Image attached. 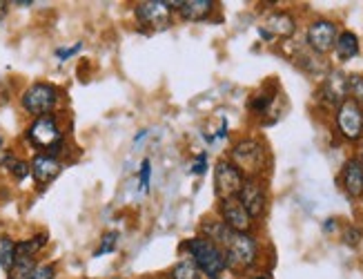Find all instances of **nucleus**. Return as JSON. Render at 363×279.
I'll return each mask as SVG.
<instances>
[{
	"label": "nucleus",
	"mask_w": 363,
	"mask_h": 279,
	"mask_svg": "<svg viewBox=\"0 0 363 279\" xmlns=\"http://www.w3.org/2000/svg\"><path fill=\"white\" fill-rule=\"evenodd\" d=\"M7 5H9V3H5V0H0V21H3V18L7 16Z\"/></svg>",
	"instance_id": "nucleus-33"
},
{
	"label": "nucleus",
	"mask_w": 363,
	"mask_h": 279,
	"mask_svg": "<svg viewBox=\"0 0 363 279\" xmlns=\"http://www.w3.org/2000/svg\"><path fill=\"white\" fill-rule=\"evenodd\" d=\"M243 181H245L243 173L230 159H220L214 165V195L218 201L239 197Z\"/></svg>",
	"instance_id": "nucleus-6"
},
{
	"label": "nucleus",
	"mask_w": 363,
	"mask_h": 279,
	"mask_svg": "<svg viewBox=\"0 0 363 279\" xmlns=\"http://www.w3.org/2000/svg\"><path fill=\"white\" fill-rule=\"evenodd\" d=\"M205 170H208V154H205V152H201L199 157L194 159L192 168H189V173H192V175H203Z\"/></svg>",
	"instance_id": "nucleus-31"
},
{
	"label": "nucleus",
	"mask_w": 363,
	"mask_h": 279,
	"mask_svg": "<svg viewBox=\"0 0 363 279\" xmlns=\"http://www.w3.org/2000/svg\"><path fill=\"white\" fill-rule=\"evenodd\" d=\"M345 99H348V74H343L341 70L328 72L319 87V101L325 107L337 110Z\"/></svg>",
	"instance_id": "nucleus-11"
},
{
	"label": "nucleus",
	"mask_w": 363,
	"mask_h": 279,
	"mask_svg": "<svg viewBox=\"0 0 363 279\" xmlns=\"http://www.w3.org/2000/svg\"><path fill=\"white\" fill-rule=\"evenodd\" d=\"M118 239L121 235L118 232H107V235L101 239V246L96 248V253H94V257H103V255H109V253H114L116 251V246H118Z\"/></svg>",
	"instance_id": "nucleus-25"
},
{
	"label": "nucleus",
	"mask_w": 363,
	"mask_h": 279,
	"mask_svg": "<svg viewBox=\"0 0 363 279\" xmlns=\"http://www.w3.org/2000/svg\"><path fill=\"white\" fill-rule=\"evenodd\" d=\"M3 146H5V136H3V132H0V150H3Z\"/></svg>",
	"instance_id": "nucleus-35"
},
{
	"label": "nucleus",
	"mask_w": 363,
	"mask_h": 279,
	"mask_svg": "<svg viewBox=\"0 0 363 279\" xmlns=\"http://www.w3.org/2000/svg\"><path fill=\"white\" fill-rule=\"evenodd\" d=\"M9 101V89H7V83L0 79V105Z\"/></svg>",
	"instance_id": "nucleus-32"
},
{
	"label": "nucleus",
	"mask_w": 363,
	"mask_h": 279,
	"mask_svg": "<svg viewBox=\"0 0 363 279\" xmlns=\"http://www.w3.org/2000/svg\"><path fill=\"white\" fill-rule=\"evenodd\" d=\"M16 263V241L7 235L0 237V268L9 273Z\"/></svg>",
	"instance_id": "nucleus-21"
},
{
	"label": "nucleus",
	"mask_w": 363,
	"mask_h": 279,
	"mask_svg": "<svg viewBox=\"0 0 363 279\" xmlns=\"http://www.w3.org/2000/svg\"><path fill=\"white\" fill-rule=\"evenodd\" d=\"M7 170H9L11 177H13L16 181H25V179L31 175V165H29V161H23V159H18V157H16V159L11 161V165H9Z\"/></svg>",
	"instance_id": "nucleus-26"
},
{
	"label": "nucleus",
	"mask_w": 363,
	"mask_h": 279,
	"mask_svg": "<svg viewBox=\"0 0 363 279\" xmlns=\"http://www.w3.org/2000/svg\"><path fill=\"white\" fill-rule=\"evenodd\" d=\"M348 99L363 110V74H348Z\"/></svg>",
	"instance_id": "nucleus-24"
},
{
	"label": "nucleus",
	"mask_w": 363,
	"mask_h": 279,
	"mask_svg": "<svg viewBox=\"0 0 363 279\" xmlns=\"http://www.w3.org/2000/svg\"><path fill=\"white\" fill-rule=\"evenodd\" d=\"M359 161L363 163V148H361V154H359Z\"/></svg>",
	"instance_id": "nucleus-37"
},
{
	"label": "nucleus",
	"mask_w": 363,
	"mask_h": 279,
	"mask_svg": "<svg viewBox=\"0 0 363 279\" xmlns=\"http://www.w3.org/2000/svg\"><path fill=\"white\" fill-rule=\"evenodd\" d=\"M150 177H152V163H150V159H145L143 163H140V173H138L140 188H143V190L150 188Z\"/></svg>",
	"instance_id": "nucleus-29"
},
{
	"label": "nucleus",
	"mask_w": 363,
	"mask_h": 279,
	"mask_svg": "<svg viewBox=\"0 0 363 279\" xmlns=\"http://www.w3.org/2000/svg\"><path fill=\"white\" fill-rule=\"evenodd\" d=\"M274 101H277V94H272V92H257V94H252V99L247 101V110L257 116H263L272 110Z\"/></svg>",
	"instance_id": "nucleus-20"
},
{
	"label": "nucleus",
	"mask_w": 363,
	"mask_h": 279,
	"mask_svg": "<svg viewBox=\"0 0 363 279\" xmlns=\"http://www.w3.org/2000/svg\"><path fill=\"white\" fill-rule=\"evenodd\" d=\"M38 266L36 259H29V257H16V263H13V268L7 273L9 279H27L29 273L34 270Z\"/></svg>",
	"instance_id": "nucleus-23"
},
{
	"label": "nucleus",
	"mask_w": 363,
	"mask_h": 279,
	"mask_svg": "<svg viewBox=\"0 0 363 279\" xmlns=\"http://www.w3.org/2000/svg\"><path fill=\"white\" fill-rule=\"evenodd\" d=\"M335 226H337V221H335V219H328V221L323 224V230H325V232H330V230H335Z\"/></svg>",
	"instance_id": "nucleus-34"
},
{
	"label": "nucleus",
	"mask_w": 363,
	"mask_h": 279,
	"mask_svg": "<svg viewBox=\"0 0 363 279\" xmlns=\"http://www.w3.org/2000/svg\"><path fill=\"white\" fill-rule=\"evenodd\" d=\"M250 279H270V277H267V275H261V277H250Z\"/></svg>",
	"instance_id": "nucleus-36"
},
{
	"label": "nucleus",
	"mask_w": 363,
	"mask_h": 279,
	"mask_svg": "<svg viewBox=\"0 0 363 279\" xmlns=\"http://www.w3.org/2000/svg\"><path fill=\"white\" fill-rule=\"evenodd\" d=\"M339 36V27L337 23L328 21V18H317L308 25L306 32V45L310 48L312 54L317 56H325L335 50V43Z\"/></svg>",
	"instance_id": "nucleus-7"
},
{
	"label": "nucleus",
	"mask_w": 363,
	"mask_h": 279,
	"mask_svg": "<svg viewBox=\"0 0 363 279\" xmlns=\"http://www.w3.org/2000/svg\"><path fill=\"white\" fill-rule=\"evenodd\" d=\"M230 161L241 170L243 177H261L267 163V152L265 146L259 138L245 136L241 141H236L232 152H230Z\"/></svg>",
	"instance_id": "nucleus-4"
},
{
	"label": "nucleus",
	"mask_w": 363,
	"mask_h": 279,
	"mask_svg": "<svg viewBox=\"0 0 363 279\" xmlns=\"http://www.w3.org/2000/svg\"><path fill=\"white\" fill-rule=\"evenodd\" d=\"M296 32V18L292 16L290 11H272L267 13L263 25L259 27L261 38H265L267 43H272L274 38H292Z\"/></svg>",
	"instance_id": "nucleus-12"
},
{
	"label": "nucleus",
	"mask_w": 363,
	"mask_h": 279,
	"mask_svg": "<svg viewBox=\"0 0 363 279\" xmlns=\"http://www.w3.org/2000/svg\"><path fill=\"white\" fill-rule=\"evenodd\" d=\"M335 123L345 141H361L363 138V110L350 99H345L335 110Z\"/></svg>",
	"instance_id": "nucleus-8"
},
{
	"label": "nucleus",
	"mask_w": 363,
	"mask_h": 279,
	"mask_svg": "<svg viewBox=\"0 0 363 279\" xmlns=\"http://www.w3.org/2000/svg\"><path fill=\"white\" fill-rule=\"evenodd\" d=\"M136 21L150 27L154 32H161V29H167L172 25V11L167 9L165 0H147V3H138L136 9Z\"/></svg>",
	"instance_id": "nucleus-10"
},
{
	"label": "nucleus",
	"mask_w": 363,
	"mask_h": 279,
	"mask_svg": "<svg viewBox=\"0 0 363 279\" xmlns=\"http://www.w3.org/2000/svg\"><path fill=\"white\" fill-rule=\"evenodd\" d=\"M333 52H335L339 63H350V60H354L361 52L359 36L354 32H350V29H343V32H339V36H337Z\"/></svg>",
	"instance_id": "nucleus-17"
},
{
	"label": "nucleus",
	"mask_w": 363,
	"mask_h": 279,
	"mask_svg": "<svg viewBox=\"0 0 363 279\" xmlns=\"http://www.w3.org/2000/svg\"><path fill=\"white\" fill-rule=\"evenodd\" d=\"M56 103H58V89L52 83H34V85H29L23 92V97H21L23 110L29 116H34V119L45 116V114H52Z\"/></svg>",
	"instance_id": "nucleus-5"
},
{
	"label": "nucleus",
	"mask_w": 363,
	"mask_h": 279,
	"mask_svg": "<svg viewBox=\"0 0 363 279\" xmlns=\"http://www.w3.org/2000/svg\"><path fill=\"white\" fill-rule=\"evenodd\" d=\"M27 141L36 150H40L43 154L58 157V152L62 150V146H65V134H62L60 123L54 114H45V116H38L29 123Z\"/></svg>",
	"instance_id": "nucleus-3"
},
{
	"label": "nucleus",
	"mask_w": 363,
	"mask_h": 279,
	"mask_svg": "<svg viewBox=\"0 0 363 279\" xmlns=\"http://www.w3.org/2000/svg\"><path fill=\"white\" fill-rule=\"evenodd\" d=\"M228 270L232 273H245L257 266L261 257V248L257 237L252 232H234L228 246L223 248Z\"/></svg>",
	"instance_id": "nucleus-2"
},
{
	"label": "nucleus",
	"mask_w": 363,
	"mask_h": 279,
	"mask_svg": "<svg viewBox=\"0 0 363 279\" xmlns=\"http://www.w3.org/2000/svg\"><path fill=\"white\" fill-rule=\"evenodd\" d=\"M29 165H31V177H34V181L40 183V185L52 183L62 170V161L58 157L43 154V152H38L36 157L29 161Z\"/></svg>",
	"instance_id": "nucleus-15"
},
{
	"label": "nucleus",
	"mask_w": 363,
	"mask_h": 279,
	"mask_svg": "<svg viewBox=\"0 0 363 279\" xmlns=\"http://www.w3.org/2000/svg\"><path fill=\"white\" fill-rule=\"evenodd\" d=\"M361 237H363V230L361 228H354V226H350L348 230L343 232V244H348V246H359L361 244Z\"/></svg>",
	"instance_id": "nucleus-28"
},
{
	"label": "nucleus",
	"mask_w": 363,
	"mask_h": 279,
	"mask_svg": "<svg viewBox=\"0 0 363 279\" xmlns=\"http://www.w3.org/2000/svg\"><path fill=\"white\" fill-rule=\"evenodd\" d=\"M339 183L343 192L348 195L352 201L363 199V163L359 161V157H352L343 163L341 175H339Z\"/></svg>",
	"instance_id": "nucleus-14"
},
{
	"label": "nucleus",
	"mask_w": 363,
	"mask_h": 279,
	"mask_svg": "<svg viewBox=\"0 0 363 279\" xmlns=\"http://www.w3.org/2000/svg\"><path fill=\"white\" fill-rule=\"evenodd\" d=\"M27 279H56V266L54 263H38Z\"/></svg>",
	"instance_id": "nucleus-27"
},
{
	"label": "nucleus",
	"mask_w": 363,
	"mask_h": 279,
	"mask_svg": "<svg viewBox=\"0 0 363 279\" xmlns=\"http://www.w3.org/2000/svg\"><path fill=\"white\" fill-rule=\"evenodd\" d=\"M214 9H216L214 0H183L179 13L185 23H201L208 21Z\"/></svg>",
	"instance_id": "nucleus-16"
},
{
	"label": "nucleus",
	"mask_w": 363,
	"mask_h": 279,
	"mask_svg": "<svg viewBox=\"0 0 363 279\" xmlns=\"http://www.w3.org/2000/svg\"><path fill=\"white\" fill-rule=\"evenodd\" d=\"M241 201V206L247 210V214L252 219H261L265 214L267 208V190H265V183L261 177H245L243 181V188L236 197Z\"/></svg>",
	"instance_id": "nucleus-9"
},
{
	"label": "nucleus",
	"mask_w": 363,
	"mask_h": 279,
	"mask_svg": "<svg viewBox=\"0 0 363 279\" xmlns=\"http://www.w3.org/2000/svg\"><path fill=\"white\" fill-rule=\"evenodd\" d=\"M189 251V259L196 263V268L201 275H205L208 279H220L228 270L225 263V253L223 248H218L216 244H212L205 237H192L183 244Z\"/></svg>",
	"instance_id": "nucleus-1"
},
{
	"label": "nucleus",
	"mask_w": 363,
	"mask_h": 279,
	"mask_svg": "<svg viewBox=\"0 0 363 279\" xmlns=\"http://www.w3.org/2000/svg\"><path fill=\"white\" fill-rule=\"evenodd\" d=\"M81 50H83V43H76V45H72V48H60V50H56V58L58 60H69Z\"/></svg>",
	"instance_id": "nucleus-30"
},
{
	"label": "nucleus",
	"mask_w": 363,
	"mask_h": 279,
	"mask_svg": "<svg viewBox=\"0 0 363 279\" xmlns=\"http://www.w3.org/2000/svg\"><path fill=\"white\" fill-rule=\"evenodd\" d=\"M218 219L234 232H250L252 224H255V219L247 214V210L236 197L218 201Z\"/></svg>",
	"instance_id": "nucleus-13"
},
{
	"label": "nucleus",
	"mask_w": 363,
	"mask_h": 279,
	"mask_svg": "<svg viewBox=\"0 0 363 279\" xmlns=\"http://www.w3.org/2000/svg\"><path fill=\"white\" fill-rule=\"evenodd\" d=\"M232 235H234V230H230L223 221L218 219V217H216V219H205L201 224V237L210 239L218 248H225L228 241L232 239Z\"/></svg>",
	"instance_id": "nucleus-18"
},
{
	"label": "nucleus",
	"mask_w": 363,
	"mask_h": 279,
	"mask_svg": "<svg viewBox=\"0 0 363 279\" xmlns=\"http://www.w3.org/2000/svg\"><path fill=\"white\" fill-rule=\"evenodd\" d=\"M169 277L172 279H199L201 273H199L196 263L192 259H181L179 263H174V266H172Z\"/></svg>",
	"instance_id": "nucleus-22"
},
{
	"label": "nucleus",
	"mask_w": 363,
	"mask_h": 279,
	"mask_svg": "<svg viewBox=\"0 0 363 279\" xmlns=\"http://www.w3.org/2000/svg\"><path fill=\"white\" fill-rule=\"evenodd\" d=\"M47 241H50V237H47L45 232H40V235H34V237H29V239H25V241H16V257L36 259V255L47 246Z\"/></svg>",
	"instance_id": "nucleus-19"
}]
</instances>
